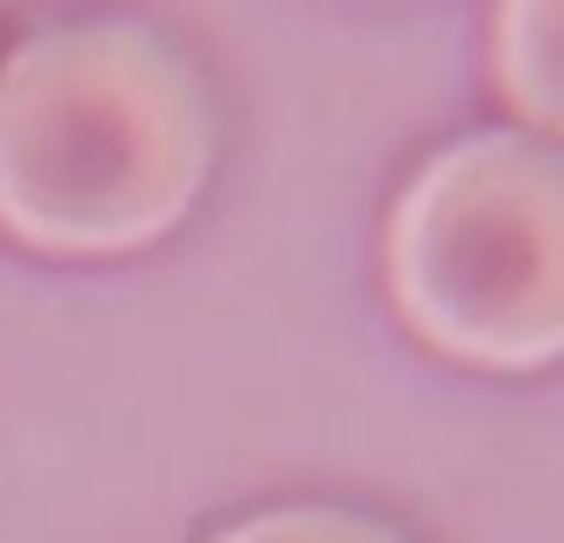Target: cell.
<instances>
[{
	"label": "cell",
	"instance_id": "6da1fadb",
	"mask_svg": "<svg viewBox=\"0 0 564 543\" xmlns=\"http://www.w3.org/2000/svg\"><path fill=\"white\" fill-rule=\"evenodd\" d=\"M215 172V108L180 43L79 22L0 65V229L36 258H129L172 237Z\"/></svg>",
	"mask_w": 564,
	"mask_h": 543
},
{
	"label": "cell",
	"instance_id": "7a4b0ae2",
	"mask_svg": "<svg viewBox=\"0 0 564 543\" xmlns=\"http://www.w3.org/2000/svg\"><path fill=\"white\" fill-rule=\"evenodd\" d=\"M393 315L471 372L564 365V143L479 129L386 215Z\"/></svg>",
	"mask_w": 564,
	"mask_h": 543
},
{
	"label": "cell",
	"instance_id": "3957f363",
	"mask_svg": "<svg viewBox=\"0 0 564 543\" xmlns=\"http://www.w3.org/2000/svg\"><path fill=\"white\" fill-rule=\"evenodd\" d=\"M494 94L543 143H564V0H494Z\"/></svg>",
	"mask_w": 564,
	"mask_h": 543
},
{
	"label": "cell",
	"instance_id": "277c9868",
	"mask_svg": "<svg viewBox=\"0 0 564 543\" xmlns=\"http://www.w3.org/2000/svg\"><path fill=\"white\" fill-rule=\"evenodd\" d=\"M215 543H408V536L372 515H350V508H272V515L221 530Z\"/></svg>",
	"mask_w": 564,
	"mask_h": 543
}]
</instances>
